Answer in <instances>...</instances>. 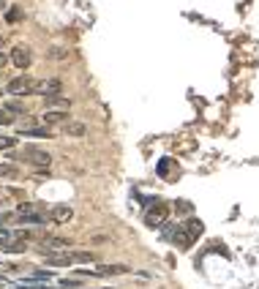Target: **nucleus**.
I'll return each instance as SVG.
<instances>
[{
	"label": "nucleus",
	"instance_id": "nucleus-1",
	"mask_svg": "<svg viewBox=\"0 0 259 289\" xmlns=\"http://www.w3.org/2000/svg\"><path fill=\"white\" fill-rule=\"evenodd\" d=\"M25 158H28L33 166H38V169H41V172H46V169H49V166H52V156H49V153L38 150V147H33V145L28 147V153H25Z\"/></svg>",
	"mask_w": 259,
	"mask_h": 289
},
{
	"label": "nucleus",
	"instance_id": "nucleus-2",
	"mask_svg": "<svg viewBox=\"0 0 259 289\" xmlns=\"http://www.w3.org/2000/svg\"><path fill=\"white\" fill-rule=\"evenodd\" d=\"M9 93L11 96H28V93H36V87H33L30 77H17L9 82Z\"/></svg>",
	"mask_w": 259,
	"mask_h": 289
},
{
	"label": "nucleus",
	"instance_id": "nucleus-3",
	"mask_svg": "<svg viewBox=\"0 0 259 289\" xmlns=\"http://www.w3.org/2000/svg\"><path fill=\"white\" fill-rule=\"evenodd\" d=\"M120 273H128V265H98L93 273L79 270L77 275H96V278H101V275H120Z\"/></svg>",
	"mask_w": 259,
	"mask_h": 289
},
{
	"label": "nucleus",
	"instance_id": "nucleus-4",
	"mask_svg": "<svg viewBox=\"0 0 259 289\" xmlns=\"http://www.w3.org/2000/svg\"><path fill=\"white\" fill-rule=\"evenodd\" d=\"M11 63L17 66V69H30V63H33V57H30V49L28 46H14L11 49Z\"/></svg>",
	"mask_w": 259,
	"mask_h": 289
},
{
	"label": "nucleus",
	"instance_id": "nucleus-5",
	"mask_svg": "<svg viewBox=\"0 0 259 289\" xmlns=\"http://www.w3.org/2000/svg\"><path fill=\"white\" fill-rule=\"evenodd\" d=\"M167 213H169V210H167L164 205H156L153 210L145 213V221H148V226H161L164 218H167Z\"/></svg>",
	"mask_w": 259,
	"mask_h": 289
},
{
	"label": "nucleus",
	"instance_id": "nucleus-6",
	"mask_svg": "<svg viewBox=\"0 0 259 289\" xmlns=\"http://www.w3.org/2000/svg\"><path fill=\"white\" fill-rule=\"evenodd\" d=\"M177 175V164H175V158H161L158 161V178H175Z\"/></svg>",
	"mask_w": 259,
	"mask_h": 289
},
{
	"label": "nucleus",
	"instance_id": "nucleus-7",
	"mask_svg": "<svg viewBox=\"0 0 259 289\" xmlns=\"http://www.w3.org/2000/svg\"><path fill=\"white\" fill-rule=\"evenodd\" d=\"M63 82L60 79H46V82L36 85V93H41V96H55V93H60Z\"/></svg>",
	"mask_w": 259,
	"mask_h": 289
},
{
	"label": "nucleus",
	"instance_id": "nucleus-8",
	"mask_svg": "<svg viewBox=\"0 0 259 289\" xmlns=\"http://www.w3.org/2000/svg\"><path fill=\"white\" fill-rule=\"evenodd\" d=\"M49 216H52V221H57V224H66V221L74 216V213H71V207H69V205H57V207H52Z\"/></svg>",
	"mask_w": 259,
	"mask_h": 289
},
{
	"label": "nucleus",
	"instance_id": "nucleus-9",
	"mask_svg": "<svg viewBox=\"0 0 259 289\" xmlns=\"http://www.w3.org/2000/svg\"><path fill=\"white\" fill-rule=\"evenodd\" d=\"M44 123H69V109L44 112Z\"/></svg>",
	"mask_w": 259,
	"mask_h": 289
},
{
	"label": "nucleus",
	"instance_id": "nucleus-10",
	"mask_svg": "<svg viewBox=\"0 0 259 289\" xmlns=\"http://www.w3.org/2000/svg\"><path fill=\"white\" fill-rule=\"evenodd\" d=\"M46 265H52V267H66V265H74V257H71V254H57V257H46Z\"/></svg>",
	"mask_w": 259,
	"mask_h": 289
},
{
	"label": "nucleus",
	"instance_id": "nucleus-11",
	"mask_svg": "<svg viewBox=\"0 0 259 289\" xmlns=\"http://www.w3.org/2000/svg\"><path fill=\"white\" fill-rule=\"evenodd\" d=\"M44 104L46 106H57V109H69V106H71V101H69V98H63V96H49Z\"/></svg>",
	"mask_w": 259,
	"mask_h": 289
},
{
	"label": "nucleus",
	"instance_id": "nucleus-12",
	"mask_svg": "<svg viewBox=\"0 0 259 289\" xmlns=\"http://www.w3.org/2000/svg\"><path fill=\"white\" fill-rule=\"evenodd\" d=\"M66 134H71V137H85V126L82 123H66Z\"/></svg>",
	"mask_w": 259,
	"mask_h": 289
},
{
	"label": "nucleus",
	"instance_id": "nucleus-13",
	"mask_svg": "<svg viewBox=\"0 0 259 289\" xmlns=\"http://www.w3.org/2000/svg\"><path fill=\"white\" fill-rule=\"evenodd\" d=\"M19 221H22V224H38V226H41L46 218L41 216V213H30V216H19Z\"/></svg>",
	"mask_w": 259,
	"mask_h": 289
},
{
	"label": "nucleus",
	"instance_id": "nucleus-14",
	"mask_svg": "<svg viewBox=\"0 0 259 289\" xmlns=\"http://www.w3.org/2000/svg\"><path fill=\"white\" fill-rule=\"evenodd\" d=\"M185 235H188V240H197L199 235H202V224H199V221H191L188 229H185Z\"/></svg>",
	"mask_w": 259,
	"mask_h": 289
},
{
	"label": "nucleus",
	"instance_id": "nucleus-15",
	"mask_svg": "<svg viewBox=\"0 0 259 289\" xmlns=\"http://www.w3.org/2000/svg\"><path fill=\"white\" fill-rule=\"evenodd\" d=\"M22 137H30V139H36V137H49V131L46 129H25V131H19Z\"/></svg>",
	"mask_w": 259,
	"mask_h": 289
},
{
	"label": "nucleus",
	"instance_id": "nucleus-16",
	"mask_svg": "<svg viewBox=\"0 0 259 289\" xmlns=\"http://www.w3.org/2000/svg\"><path fill=\"white\" fill-rule=\"evenodd\" d=\"M14 145H17V137H6V134H0V150H11Z\"/></svg>",
	"mask_w": 259,
	"mask_h": 289
},
{
	"label": "nucleus",
	"instance_id": "nucleus-17",
	"mask_svg": "<svg viewBox=\"0 0 259 289\" xmlns=\"http://www.w3.org/2000/svg\"><path fill=\"white\" fill-rule=\"evenodd\" d=\"M36 210H38V207L33 205V202H22V205L17 207V213H19V216H30V213H36Z\"/></svg>",
	"mask_w": 259,
	"mask_h": 289
},
{
	"label": "nucleus",
	"instance_id": "nucleus-18",
	"mask_svg": "<svg viewBox=\"0 0 259 289\" xmlns=\"http://www.w3.org/2000/svg\"><path fill=\"white\" fill-rule=\"evenodd\" d=\"M49 278H52V273H46V270H38L36 275H28L30 284H38V281H49Z\"/></svg>",
	"mask_w": 259,
	"mask_h": 289
},
{
	"label": "nucleus",
	"instance_id": "nucleus-19",
	"mask_svg": "<svg viewBox=\"0 0 259 289\" xmlns=\"http://www.w3.org/2000/svg\"><path fill=\"white\" fill-rule=\"evenodd\" d=\"M0 248H6L9 254H22L25 251V243H3Z\"/></svg>",
	"mask_w": 259,
	"mask_h": 289
},
{
	"label": "nucleus",
	"instance_id": "nucleus-20",
	"mask_svg": "<svg viewBox=\"0 0 259 289\" xmlns=\"http://www.w3.org/2000/svg\"><path fill=\"white\" fill-rule=\"evenodd\" d=\"M0 178H17V169L9 164H0Z\"/></svg>",
	"mask_w": 259,
	"mask_h": 289
},
{
	"label": "nucleus",
	"instance_id": "nucleus-21",
	"mask_svg": "<svg viewBox=\"0 0 259 289\" xmlns=\"http://www.w3.org/2000/svg\"><path fill=\"white\" fill-rule=\"evenodd\" d=\"M22 19V11L19 9H9V14H6V22H19Z\"/></svg>",
	"mask_w": 259,
	"mask_h": 289
},
{
	"label": "nucleus",
	"instance_id": "nucleus-22",
	"mask_svg": "<svg viewBox=\"0 0 259 289\" xmlns=\"http://www.w3.org/2000/svg\"><path fill=\"white\" fill-rule=\"evenodd\" d=\"M14 123V118H11L9 109H0V126H11Z\"/></svg>",
	"mask_w": 259,
	"mask_h": 289
},
{
	"label": "nucleus",
	"instance_id": "nucleus-23",
	"mask_svg": "<svg viewBox=\"0 0 259 289\" xmlns=\"http://www.w3.org/2000/svg\"><path fill=\"white\" fill-rule=\"evenodd\" d=\"M175 207H177V213H188V210H191V205L185 202V199H177V202H175Z\"/></svg>",
	"mask_w": 259,
	"mask_h": 289
},
{
	"label": "nucleus",
	"instance_id": "nucleus-24",
	"mask_svg": "<svg viewBox=\"0 0 259 289\" xmlns=\"http://www.w3.org/2000/svg\"><path fill=\"white\" fill-rule=\"evenodd\" d=\"M49 246H55V248H63V246H69V240H63V238H49Z\"/></svg>",
	"mask_w": 259,
	"mask_h": 289
},
{
	"label": "nucleus",
	"instance_id": "nucleus-25",
	"mask_svg": "<svg viewBox=\"0 0 259 289\" xmlns=\"http://www.w3.org/2000/svg\"><path fill=\"white\" fill-rule=\"evenodd\" d=\"M6 109H9L11 115H14V112H17V115H19V112H22V106H19V104H6Z\"/></svg>",
	"mask_w": 259,
	"mask_h": 289
},
{
	"label": "nucleus",
	"instance_id": "nucleus-26",
	"mask_svg": "<svg viewBox=\"0 0 259 289\" xmlns=\"http://www.w3.org/2000/svg\"><path fill=\"white\" fill-rule=\"evenodd\" d=\"M6 63V55H3V52H0V66H3Z\"/></svg>",
	"mask_w": 259,
	"mask_h": 289
},
{
	"label": "nucleus",
	"instance_id": "nucleus-27",
	"mask_svg": "<svg viewBox=\"0 0 259 289\" xmlns=\"http://www.w3.org/2000/svg\"><path fill=\"white\" fill-rule=\"evenodd\" d=\"M0 9H3V0H0Z\"/></svg>",
	"mask_w": 259,
	"mask_h": 289
},
{
	"label": "nucleus",
	"instance_id": "nucleus-28",
	"mask_svg": "<svg viewBox=\"0 0 259 289\" xmlns=\"http://www.w3.org/2000/svg\"><path fill=\"white\" fill-rule=\"evenodd\" d=\"M0 44H3V36H0Z\"/></svg>",
	"mask_w": 259,
	"mask_h": 289
},
{
	"label": "nucleus",
	"instance_id": "nucleus-29",
	"mask_svg": "<svg viewBox=\"0 0 259 289\" xmlns=\"http://www.w3.org/2000/svg\"><path fill=\"white\" fill-rule=\"evenodd\" d=\"M109 289H115V286H109Z\"/></svg>",
	"mask_w": 259,
	"mask_h": 289
}]
</instances>
